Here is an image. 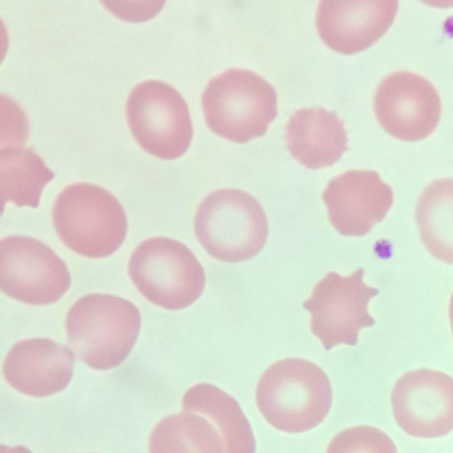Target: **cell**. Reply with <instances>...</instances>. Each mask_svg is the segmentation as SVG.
Returning a JSON list of instances; mask_svg holds the SVG:
<instances>
[{"mask_svg": "<svg viewBox=\"0 0 453 453\" xmlns=\"http://www.w3.org/2000/svg\"><path fill=\"white\" fill-rule=\"evenodd\" d=\"M150 453H225L221 434L209 418L182 412L161 418L150 439Z\"/></svg>", "mask_w": 453, "mask_h": 453, "instance_id": "cell-19", "label": "cell"}, {"mask_svg": "<svg viewBox=\"0 0 453 453\" xmlns=\"http://www.w3.org/2000/svg\"><path fill=\"white\" fill-rule=\"evenodd\" d=\"M75 355L52 339L18 342L4 363L7 383L20 394L47 397L59 394L73 380Z\"/></svg>", "mask_w": 453, "mask_h": 453, "instance_id": "cell-14", "label": "cell"}, {"mask_svg": "<svg viewBox=\"0 0 453 453\" xmlns=\"http://www.w3.org/2000/svg\"><path fill=\"white\" fill-rule=\"evenodd\" d=\"M68 344L94 370L119 367L131 354L142 330V314L132 302L111 294H88L65 318Z\"/></svg>", "mask_w": 453, "mask_h": 453, "instance_id": "cell-2", "label": "cell"}, {"mask_svg": "<svg viewBox=\"0 0 453 453\" xmlns=\"http://www.w3.org/2000/svg\"><path fill=\"white\" fill-rule=\"evenodd\" d=\"M126 115L137 144L160 160H176L192 144L189 107L169 84L158 81L137 84L127 100Z\"/></svg>", "mask_w": 453, "mask_h": 453, "instance_id": "cell-7", "label": "cell"}, {"mask_svg": "<svg viewBox=\"0 0 453 453\" xmlns=\"http://www.w3.org/2000/svg\"><path fill=\"white\" fill-rule=\"evenodd\" d=\"M58 237L87 258H105L120 249L128 219L120 201L103 188L87 182L68 185L52 208Z\"/></svg>", "mask_w": 453, "mask_h": 453, "instance_id": "cell-3", "label": "cell"}, {"mask_svg": "<svg viewBox=\"0 0 453 453\" xmlns=\"http://www.w3.org/2000/svg\"><path fill=\"white\" fill-rule=\"evenodd\" d=\"M201 103L211 131L238 144L264 136L278 115L274 87L258 73L241 68L211 79Z\"/></svg>", "mask_w": 453, "mask_h": 453, "instance_id": "cell-4", "label": "cell"}, {"mask_svg": "<svg viewBox=\"0 0 453 453\" xmlns=\"http://www.w3.org/2000/svg\"><path fill=\"white\" fill-rule=\"evenodd\" d=\"M397 426L412 437L437 439L453 431V378L441 371H410L391 396Z\"/></svg>", "mask_w": 453, "mask_h": 453, "instance_id": "cell-11", "label": "cell"}, {"mask_svg": "<svg viewBox=\"0 0 453 453\" xmlns=\"http://www.w3.org/2000/svg\"><path fill=\"white\" fill-rule=\"evenodd\" d=\"M70 286L67 265L46 243L25 235L0 241V288L10 298L34 306L57 303Z\"/></svg>", "mask_w": 453, "mask_h": 453, "instance_id": "cell-9", "label": "cell"}, {"mask_svg": "<svg viewBox=\"0 0 453 453\" xmlns=\"http://www.w3.org/2000/svg\"><path fill=\"white\" fill-rule=\"evenodd\" d=\"M285 134L290 155L312 171L333 166L349 150L343 121L323 108L296 111L286 126Z\"/></svg>", "mask_w": 453, "mask_h": 453, "instance_id": "cell-15", "label": "cell"}, {"mask_svg": "<svg viewBox=\"0 0 453 453\" xmlns=\"http://www.w3.org/2000/svg\"><path fill=\"white\" fill-rule=\"evenodd\" d=\"M363 277V269L349 277L328 273L303 303L311 315V333L327 351L342 344L357 346L360 330L375 325L368 304L379 290L365 285Z\"/></svg>", "mask_w": 453, "mask_h": 453, "instance_id": "cell-8", "label": "cell"}, {"mask_svg": "<svg viewBox=\"0 0 453 453\" xmlns=\"http://www.w3.org/2000/svg\"><path fill=\"white\" fill-rule=\"evenodd\" d=\"M328 219L339 234L362 237L386 219L394 192L376 172L349 171L331 180L322 195Z\"/></svg>", "mask_w": 453, "mask_h": 453, "instance_id": "cell-13", "label": "cell"}, {"mask_svg": "<svg viewBox=\"0 0 453 453\" xmlns=\"http://www.w3.org/2000/svg\"><path fill=\"white\" fill-rule=\"evenodd\" d=\"M128 272L137 290L165 310L187 309L205 288L203 265L187 245L172 238L142 241L132 253Z\"/></svg>", "mask_w": 453, "mask_h": 453, "instance_id": "cell-6", "label": "cell"}, {"mask_svg": "<svg viewBox=\"0 0 453 453\" xmlns=\"http://www.w3.org/2000/svg\"><path fill=\"white\" fill-rule=\"evenodd\" d=\"M184 412L200 413L221 434L225 453H256L250 423L234 397L209 383L190 387L182 396Z\"/></svg>", "mask_w": 453, "mask_h": 453, "instance_id": "cell-16", "label": "cell"}, {"mask_svg": "<svg viewBox=\"0 0 453 453\" xmlns=\"http://www.w3.org/2000/svg\"><path fill=\"white\" fill-rule=\"evenodd\" d=\"M197 240L213 258L248 261L266 245L269 224L256 197L238 189H219L203 198L195 217Z\"/></svg>", "mask_w": 453, "mask_h": 453, "instance_id": "cell-5", "label": "cell"}, {"mask_svg": "<svg viewBox=\"0 0 453 453\" xmlns=\"http://www.w3.org/2000/svg\"><path fill=\"white\" fill-rule=\"evenodd\" d=\"M55 174L33 150L2 148L0 150V190L4 203L38 208L44 188Z\"/></svg>", "mask_w": 453, "mask_h": 453, "instance_id": "cell-17", "label": "cell"}, {"mask_svg": "<svg viewBox=\"0 0 453 453\" xmlns=\"http://www.w3.org/2000/svg\"><path fill=\"white\" fill-rule=\"evenodd\" d=\"M2 453H33L30 449L26 447H7V445H2Z\"/></svg>", "mask_w": 453, "mask_h": 453, "instance_id": "cell-21", "label": "cell"}, {"mask_svg": "<svg viewBox=\"0 0 453 453\" xmlns=\"http://www.w3.org/2000/svg\"><path fill=\"white\" fill-rule=\"evenodd\" d=\"M326 453H397V448L381 429L357 426L339 432Z\"/></svg>", "mask_w": 453, "mask_h": 453, "instance_id": "cell-20", "label": "cell"}, {"mask_svg": "<svg viewBox=\"0 0 453 453\" xmlns=\"http://www.w3.org/2000/svg\"><path fill=\"white\" fill-rule=\"evenodd\" d=\"M256 402L270 426L286 434H303L327 418L333 405V387L319 365L290 357L274 363L262 373Z\"/></svg>", "mask_w": 453, "mask_h": 453, "instance_id": "cell-1", "label": "cell"}, {"mask_svg": "<svg viewBox=\"0 0 453 453\" xmlns=\"http://www.w3.org/2000/svg\"><path fill=\"white\" fill-rule=\"evenodd\" d=\"M416 222L431 256L453 265V179L436 180L424 189L416 205Z\"/></svg>", "mask_w": 453, "mask_h": 453, "instance_id": "cell-18", "label": "cell"}, {"mask_svg": "<svg viewBox=\"0 0 453 453\" xmlns=\"http://www.w3.org/2000/svg\"><path fill=\"white\" fill-rule=\"evenodd\" d=\"M373 112L381 128L395 139L420 142L436 129L441 118V100L423 76L399 71L379 84Z\"/></svg>", "mask_w": 453, "mask_h": 453, "instance_id": "cell-10", "label": "cell"}, {"mask_svg": "<svg viewBox=\"0 0 453 453\" xmlns=\"http://www.w3.org/2000/svg\"><path fill=\"white\" fill-rule=\"evenodd\" d=\"M397 10L396 0H323L315 22L328 49L354 55L370 49L386 35Z\"/></svg>", "mask_w": 453, "mask_h": 453, "instance_id": "cell-12", "label": "cell"}, {"mask_svg": "<svg viewBox=\"0 0 453 453\" xmlns=\"http://www.w3.org/2000/svg\"><path fill=\"white\" fill-rule=\"evenodd\" d=\"M449 320H450V328H452V334H453V294H452V298H450V302H449Z\"/></svg>", "mask_w": 453, "mask_h": 453, "instance_id": "cell-22", "label": "cell"}]
</instances>
